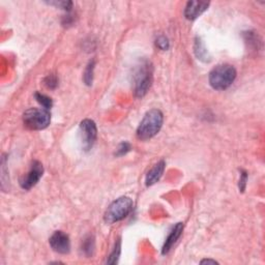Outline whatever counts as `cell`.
Instances as JSON below:
<instances>
[{
    "label": "cell",
    "mask_w": 265,
    "mask_h": 265,
    "mask_svg": "<svg viewBox=\"0 0 265 265\" xmlns=\"http://www.w3.org/2000/svg\"><path fill=\"white\" fill-rule=\"evenodd\" d=\"M152 74H154V68L147 59H142L135 68L133 74V89L136 98L141 99L148 92L152 83Z\"/></svg>",
    "instance_id": "6da1fadb"
},
{
    "label": "cell",
    "mask_w": 265,
    "mask_h": 265,
    "mask_svg": "<svg viewBox=\"0 0 265 265\" xmlns=\"http://www.w3.org/2000/svg\"><path fill=\"white\" fill-rule=\"evenodd\" d=\"M164 123V115L159 109H151L144 115L137 128V138L145 141L151 139L160 131Z\"/></svg>",
    "instance_id": "7a4b0ae2"
},
{
    "label": "cell",
    "mask_w": 265,
    "mask_h": 265,
    "mask_svg": "<svg viewBox=\"0 0 265 265\" xmlns=\"http://www.w3.org/2000/svg\"><path fill=\"white\" fill-rule=\"evenodd\" d=\"M236 78V70L230 64H220L210 73V84L215 90H225Z\"/></svg>",
    "instance_id": "3957f363"
},
{
    "label": "cell",
    "mask_w": 265,
    "mask_h": 265,
    "mask_svg": "<svg viewBox=\"0 0 265 265\" xmlns=\"http://www.w3.org/2000/svg\"><path fill=\"white\" fill-rule=\"evenodd\" d=\"M133 200L128 197H120L112 202L104 215L107 224H114L124 220L133 210Z\"/></svg>",
    "instance_id": "277c9868"
},
{
    "label": "cell",
    "mask_w": 265,
    "mask_h": 265,
    "mask_svg": "<svg viewBox=\"0 0 265 265\" xmlns=\"http://www.w3.org/2000/svg\"><path fill=\"white\" fill-rule=\"evenodd\" d=\"M23 123L29 130L41 131L50 124L51 113L45 108H31L23 114Z\"/></svg>",
    "instance_id": "5b68a950"
},
{
    "label": "cell",
    "mask_w": 265,
    "mask_h": 265,
    "mask_svg": "<svg viewBox=\"0 0 265 265\" xmlns=\"http://www.w3.org/2000/svg\"><path fill=\"white\" fill-rule=\"evenodd\" d=\"M80 139H81L82 147L85 151L90 150L98 137V128L91 119H84L79 126Z\"/></svg>",
    "instance_id": "8992f818"
},
{
    "label": "cell",
    "mask_w": 265,
    "mask_h": 265,
    "mask_svg": "<svg viewBox=\"0 0 265 265\" xmlns=\"http://www.w3.org/2000/svg\"><path fill=\"white\" fill-rule=\"evenodd\" d=\"M43 174H44V167L42 163H39L38 160H34L27 174L20 179L21 188L24 190H30L31 188H34L39 181V179L42 178Z\"/></svg>",
    "instance_id": "52a82bcc"
},
{
    "label": "cell",
    "mask_w": 265,
    "mask_h": 265,
    "mask_svg": "<svg viewBox=\"0 0 265 265\" xmlns=\"http://www.w3.org/2000/svg\"><path fill=\"white\" fill-rule=\"evenodd\" d=\"M52 250L58 254H69L71 251V242L68 234L62 231H55L49 239Z\"/></svg>",
    "instance_id": "ba28073f"
},
{
    "label": "cell",
    "mask_w": 265,
    "mask_h": 265,
    "mask_svg": "<svg viewBox=\"0 0 265 265\" xmlns=\"http://www.w3.org/2000/svg\"><path fill=\"white\" fill-rule=\"evenodd\" d=\"M210 6V2L205 1H189L184 9V17L188 20H196Z\"/></svg>",
    "instance_id": "9c48e42d"
},
{
    "label": "cell",
    "mask_w": 265,
    "mask_h": 265,
    "mask_svg": "<svg viewBox=\"0 0 265 265\" xmlns=\"http://www.w3.org/2000/svg\"><path fill=\"white\" fill-rule=\"evenodd\" d=\"M183 231V224L182 223H177L173 227V229L171 230V232L168 235V237L166 238L164 246L162 247V254L163 255H167L171 251L172 247L174 246V244L177 242V239L180 237L181 233Z\"/></svg>",
    "instance_id": "30bf717a"
},
{
    "label": "cell",
    "mask_w": 265,
    "mask_h": 265,
    "mask_svg": "<svg viewBox=\"0 0 265 265\" xmlns=\"http://www.w3.org/2000/svg\"><path fill=\"white\" fill-rule=\"evenodd\" d=\"M166 168V163L165 160H159V163H157L151 169L148 171L146 174V178H145V184L146 187H151L154 186L155 183H157L160 177L163 176V173L165 171Z\"/></svg>",
    "instance_id": "8fae6325"
},
{
    "label": "cell",
    "mask_w": 265,
    "mask_h": 265,
    "mask_svg": "<svg viewBox=\"0 0 265 265\" xmlns=\"http://www.w3.org/2000/svg\"><path fill=\"white\" fill-rule=\"evenodd\" d=\"M194 52L196 57L203 62H210L212 60V57L210 53H208L207 49L205 48V45L201 41L200 37H196L195 45H194Z\"/></svg>",
    "instance_id": "7c38bea8"
},
{
    "label": "cell",
    "mask_w": 265,
    "mask_h": 265,
    "mask_svg": "<svg viewBox=\"0 0 265 265\" xmlns=\"http://www.w3.org/2000/svg\"><path fill=\"white\" fill-rule=\"evenodd\" d=\"M94 66H95V62L94 60L90 61L89 63L87 64V67L85 69V71H84V75H83V80H84V83L88 86H91L92 85V82H93V71H94Z\"/></svg>",
    "instance_id": "4fadbf2b"
},
{
    "label": "cell",
    "mask_w": 265,
    "mask_h": 265,
    "mask_svg": "<svg viewBox=\"0 0 265 265\" xmlns=\"http://www.w3.org/2000/svg\"><path fill=\"white\" fill-rule=\"evenodd\" d=\"M120 252H122V242H120V239H118L115 243L113 251H112V253L109 256L107 264H116L118 262Z\"/></svg>",
    "instance_id": "5bb4252c"
},
{
    "label": "cell",
    "mask_w": 265,
    "mask_h": 265,
    "mask_svg": "<svg viewBox=\"0 0 265 265\" xmlns=\"http://www.w3.org/2000/svg\"><path fill=\"white\" fill-rule=\"evenodd\" d=\"M94 251V239L91 236H88L82 245V252L85 256L90 257L92 256Z\"/></svg>",
    "instance_id": "9a60e30c"
},
{
    "label": "cell",
    "mask_w": 265,
    "mask_h": 265,
    "mask_svg": "<svg viewBox=\"0 0 265 265\" xmlns=\"http://www.w3.org/2000/svg\"><path fill=\"white\" fill-rule=\"evenodd\" d=\"M35 100L37 101L38 104H41L42 107L45 108V109H48V110H50L53 106V102L51 100V98H49V96H47L43 93H39V92H36L35 94Z\"/></svg>",
    "instance_id": "2e32d148"
},
{
    "label": "cell",
    "mask_w": 265,
    "mask_h": 265,
    "mask_svg": "<svg viewBox=\"0 0 265 265\" xmlns=\"http://www.w3.org/2000/svg\"><path fill=\"white\" fill-rule=\"evenodd\" d=\"M44 83L48 88H50V89H55V88L58 86V78L56 75L51 74L44 79Z\"/></svg>",
    "instance_id": "e0dca14e"
},
{
    "label": "cell",
    "mask_w": 265,
    "mask_h": 265,
    "mask_svg": "<svg viewBox=\"0 0 265 265\" xmlns=\"http://www.w3.org/2000/svg\"><path fill=\"white\" fill-rule=\"evenodd\" d=\"M156 45H157V47L159 48V49L163 50V51H167L168 49H169V47H170L169 39H168L165 35H159L157 38Z\"/></svg>",
    "instance_id": "ac0fdd59"
},
{
    "label": "cell",
    "mask_w": 265,
    "mask_h": 265,
    "mask_svg": "<svg viewBox=\"0 0 265 265\" xmlns=\"http://www.w3.org/2000/svg\"><path fill=\"white\" fill-rule=\"evenodd\" d=\"M132 146H131V144L130 143H127V142H123V143H120L117 149H116V152H115V156L116 157H123L124 155H126L128 151L131 150Z\"/></svg>",
    "instance_id": "d6986e66"
},
{
    "label": "cell",
    "mask_w": 265,
    "mask_h": 265,
    "mask_svg": "<svg viewBox=\"0 0 265 265\" xmlns=\"http://www.w3.org/2000/svg\"><path fill=\"white\" fill-rule=\"evenodd\" d=\"M49 4L60 7L61 10L68 11V12H70L71 10V7H73V2L71 1H52V2H49Z\"/></svg>",
    "instance_id": "ffe728a7"
},
{
    "label": "cell",
    "mask_w": 265,
    "mask_h": 265,
    "mask_svg": "<svg viewBox=\"0 0 265 265\" xmlns=\"http://www.w3.org/2000/svg\"><path fill=\"white\" fill-rule=\"evenodd\" d=\"M247 181V173L246 171H242V174H240V179H239V191L242 193L245 192L246 190Z\"/></svg>",
    "instance_id": "44dd1931"
},
{
    "label": "cell",
    "mask_w": 265,
    "mask_h": 265,
    "mask_svg": "<svg viewBox=\"0 0 265 265\" xmlns=\"http://www.w3.org/2000/svg\"><path fill=\"white\" fill-rule=\"evenodd\" d=\"M201 264H204V263H212V264H215V263H218L215 260H212V259H204L202 260L201 262H200Z\"/></svg>",
    "instance_id": "7402d4cb"
}]
</instances>
